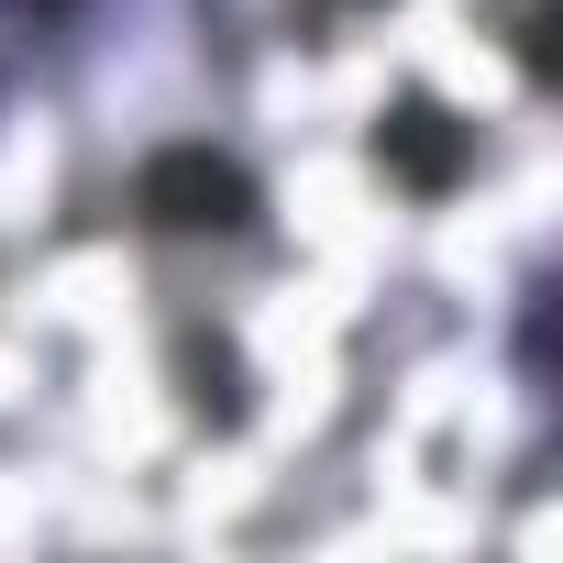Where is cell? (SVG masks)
<instances>
[{"mask_svg":"<svg viewBox=\"0 0 563 563\" xmlns=\"http://www.w3.org/2000/svg\"><path fill=\"white\" fill-rule=\"evenodd\" d=\"M144 210L199 232V221H243V210H254V188H243L221 155H155V166H144Z\"/></svg>","mask_w":563,"mask_h":563,"instance_id":"cell-1","label":"cell"}]
</instances>
